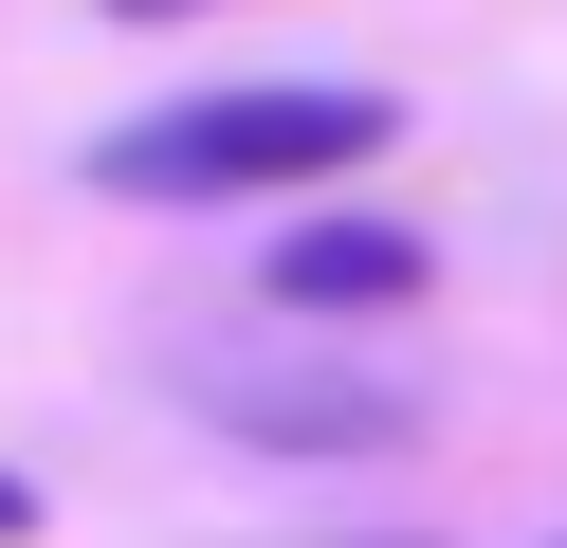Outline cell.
Here are the masks:
<instances>
[{"label":"cell","mask_w":567,"mask_h":548,"mask_svg":"<svg viewBox=\"0 0 567 548\" xmlns=\"http://www.w3.org/2000/svg\"><path fill=\"white\" fill-rule=\"evenodd\" d=\"M384 128H403V110H384L367 73H238V92L92 128V183H111V201H293V183L384 165Z\"/></svg>","instance_id":"cell-1"},{"label":"cell","mask_w":567,"mask_h":548,"mask_svg":"<svg viewBox=\"0 0 567 548\" xmlns=\"http://www.w3.org/2000/svg\"><path fill=\"white\" fill-rule=\"evenodd\" d=\"M184 402L275 457H403L421 438V384H330V365H184Z\"/></svg>","instance_id":"cell-2"},{"label":"cell","mask_w":567,"mask_h":548,"mask_svg":"<svg viewBox=\"0 0 567 548\" xmlns=\"http://www.w3.org/2000/svg\"><path fill=\"white\" fill-rule=\"evenodd\" d=\"M257 292L275 311H403V292H440V238L421 219H367V201H311L257 238Z\"/></svg>","instance_id":"cell-3"},{"label":"cell","mask_w":567,"mask_h":548,"mask_svg":"<svg viewBox=\"0 0 567 548\" xmlns=\"http://www.w3.org/2000/svg\"><path fill=\"white\" fill-rule=\"evenodd\" d=\"M19 530H38V475H0V548H19Z\"/></svg>","instance_id":"cell-4"},{"label":"cell","mask_w":567,"mask_h":548,"mask_svg":"<svg viewBox=\"0 0 567 548\" xmlns=\"http://www.w3.org/2000/svg\"><path fill=\"white\" fill-rule=\"evenodd\" d=\"M111 19H220V0H111Z\"/></svg>","instance_id":"cell-5"}]
</instances>
